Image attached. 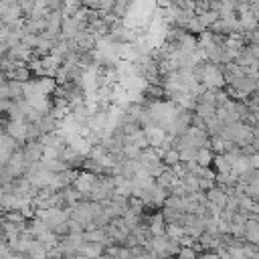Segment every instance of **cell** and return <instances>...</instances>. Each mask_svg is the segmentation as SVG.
I'll use <instances>...</instances> for the list:
<instances>
[{"instance_id":"obj_20","label":"cell","mask_w":259,"mask_h":259,"mask_svg":"<svg viewBox=\"0 0 259 259\" xmlns=\"http://www.w3.org/2000/svg\"><path fill=\"white\" fill-rule=\"evenodd\" d=\"M12 259H30V257H28V255H22V253H14Z\"/></svg>"},{"instance_id":"obj_18","label":"cell","mask_w":259,"mask_h":259,"mask_svg":"<svg viewBox=\"0 0 259 259\" xmlns=\"http://www.w3.org/2000/svg\"><path fill=\"white\" fill-rule=\"evenodd\" d=\"M178 243H180V247H192V245L196 243V239H192V237H188V235H184V237H182V239H180Z\"/></svg>"},{"instance_id":"obj_13","label":"cell","mask_w":259,"mask_h":259,"mask_svg":"<svg viewBox=\"0 0 259 259\" xmlns=\"http://www.w3.org/2000/svg\"><path fill=\"white\" fill-rule=\"evenodd\" d=\"M142 148H138V146H134V144H125L123 146V158L125 160H140L142 158Z\"/></svg>"},{"instance_id":"obj_8","label":"cell","mask_w":259,"mask_h":259,"mask_svg":"<svg viewBox=\"0 0 259 259\" xmlns=\"http://www.w3.org/2000/svg\"><path fill=\"white\" fill-rule=\"evenodd\" d=\"M214 156H217V154H214L210 148H200L198 154H196V162H198L200 168H210L212 162H214Z\"/></svg>"},{"instance_id":"obj_15","label":"cell","mask_w":259,"mask_h":259,"mask_svg":"<svg viewBox=\"0 0 259 259\" xmlns=\"http://www.w3.org/2000/svg\"><path fill=\"white\" fill-rule=\"evenodd\" d=\"M217 93H219V91H214V89H206V91L198 97V103H206V105H214V107H217Z\"/></svg>"},{"instance_id":"obj_10","label":"cell","mask_w":259,"mask_h":259,"mask_svg":"<svg viewBox=\"0 0 259 259\" xmlns=\"http://www.w3.org/2000/svg\"><path fill=\"white\" fill-rule=\"evenodd\" d=\"M32 75H34V73H32V71H30V67L26 65V67L16 69V71L10 75V79H12V81H16V83H22V85H24V83H30V81H32Z\"/></svg>"},{"instance_id":"obj_4","label":"cell","mask_w":259,"mask_h":259,"mask_svg":"<svg viewBox=\"0 0 259 259\" xmlns=\"http://www.w3.org/2000/svg\"><path fill=\"white\" fill-rule=\"evenodd\" d=\"M208 194V200H210V204H214V206H219L221 210L223 208H227V202H229V194H227V190L225 188H221V186H214L210 192H206Z\"/></svg>"},{"instance_id":"obj_3","label":"cell","mask_w":259,"mask_h":259,"mask_svg":"<svg viewBox=\"0 0 259 259\" xmlns=\"http://www.w3.org/2000/svg\"><path fill=\"white\" fill-rule=\"evenodd\" d=\"M166 221H164V217H162V212L158 210V212H154V214H150V227H148V231H150V237H162V235H166Z\"/></svg>"},{"instance_id":"obj_12","label":"cell","mask_w":259,"mask_h":259,"mask_svg":"<svg viewBox=\"0 0 259 259\" xmlns=\"http://www.w3.org/2000/svg\"><path fill=\"white\" fill-rule=\"evenodd\" d=\"M212 166H214V172H217V174H231V172H233V168H231V164L227 162L225 156H214Z\"/></svg>"},{"instance_id":"obj_17","label":"cell","mask_w":259,"mask_h":259,"mask_svg":"<svg viewBox=\"0 0 259 259\" xmlns=\"http://www.w3.org/2000/svg\"><path fill=\"white\" fill-rule=\"evenodd\" d=\"M178 259H198V253H196L192 247H182Z\"/></svg>"},{"instance_id":"obj_14","label":"cell","mask_w":259,"mask_h":259,"mask_svg":"<svg viewBox=\"0 0 259 259\" xmlns=\"http://www.w3.org/2000/svg\"><path fill=\"white\" fill-rule=\"evenodd\" d=\"M166 235H168L170 239H174V241H180L186 233H184V227H182V225H168V227H166Z\"/></svg>"},{"instance_id":"obj_11","label":"cell","mask_w":259,"mask_h":259,"mask_svg":"<svg viewBox=\"0 0 259 259\" xmlns=\"http://www.w3.org/2000/svg\"><path fill=\"white\" fill-rule=\"evenodd\" d=\"M217 109H219V107H214V105H206V103H198V105H196V109H194V113H196L198 117H202L204 121H208V119H212V117H217Z\"/></svg>"},{"instance_id":"obj_1","label":"cell","mask_w":259,"mask_h":259,"mask_svg":"<svg viewBox=\"0 0 259 259\" xmlns=\"http://www.w3.org/2000/svg\"><path fill=\"white\" fill-rule=\"evenodd\" d=\"M146 136H148V142H150V148H162L164 142H166V130L162 125H150L144 130Z\"/></svg>"},{"instance_id":"obj_16","label":"cell","mask_w":259,"mask_h":259,"mask_svg":"<svg viewBox=\"0 0 259 259\" xmlns=\"http://www.w3.org/2000/svg\"><path fill=\"white\" fill-rule=\"evenodd\" d=\"M2 219H4V221H8V223H12V225H20V223H24V221H26V219H24V214H22L20 210H10V212L2 214Z\"/></svg>"},{"instance_id":"obj_6","label":"cell","mask_w":259,"mask_h":259,"mask_svg":"<svg viewBox=\"0 0 259 259\" xmlns=\"http://www.w3.org/2000/svg\"><path fill=\"white\" fill-rule=\"evenodd\" d=\"M38 125H40V130H42V134H57L59 127H61V121H57L51 113H45V115L40 117Z\"/></svg>"},{"instance_id":"obj_7","label":"cell","mask_w":259,"mask_h":259,"mask_svg":"<svg viewBox=\"0 0 259 259\" xmlns=\"http://www.w3.org/2000/svg\"><path fill=\"white\" fill-rule=\"evenodd\" d=\"M178 182H180V178H178L170 168H168L162 176H158V178H156V184H158V186H162V188H166V190H170V188H172V186H176Z\"/></svg>"},{"instance_id":"obj_19","label":"cell","mask_w":259,"mask_h":259,"mask_svg":"<svg viewBox=\"0 0 259 259\" xmlns=\"http://www.w3.org/2000/svg\"><path fill=\"white\" fill-rule=\"evenodd\" d=\"M198 259H219V255L217 253H202V255H198Z\"/></svg>"},{"instance_id":"obj_9","label":"cell","mask_w":259,"mask_h":259,"mask_svg":"<svg viewBox=\"0 0 259 259\" xmlns=\"http://www.w3.org/2000/svg\"><path fill=\"white\" fill-rule=\"evenodd\" d=\"M162 162L166 164V168H174V166H178V164L182 162L180 152H178L176 148H170V150L162 152Z\"/></svg>"},{"instance_id":"obj_2","label":"cell","mask_w":259,"mask_h":259,"mask_svg":"<svg viewBox=\"0 0 259 259\" xmlns=\"http://www.w3.org/2000/svg\"><path fill=\"white\" fill-rule=\"evenodd\" d=\"M22 152H24L28 164L40 162V160H42V154H45V146H42L40 142H28V144L22 148Z\"/></svg>"},{"instance_id":"obj_5","label":"cell","mask_w":259,"mask_h":259,"mask_svg":"<svg viewBox=\"0 0 259 259\" xmlns=\"http://www.w3.org/2000/svg\"><path fill=\"white\" fill-rule=\"evenodd\" d=\"M105 245L103 243H85L83 247H81V255H85V257H89V259H97V257H101V255H105Z\"/></svg>"}]
</instances>
